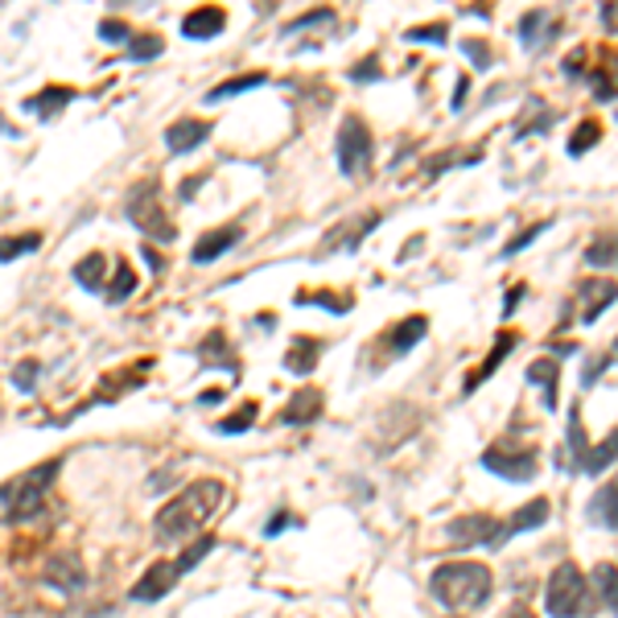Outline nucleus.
I'll return each instance as SVG.
<instances>
[{"label": "nucleus", "instance_id": "f257e3e1", "mask_svg": "<svg viewBox=\"0 0 618 618\" xmlns=\"http://www.w3.org/2000/svg\"><path fill=\"white\" fill-rule=\"evenodd\" d=\"M227 487L219 479H198L190 482L182 495H173L161 512H157L153 528L161 545H173V540H186V536L203 533L210 524V515L224 507Z\"/></svg>", "mask_w": 618, "mask_h": 618}, {"label": "nucleus", "instance_id": "f03ea898", "mask_svg": "<svg viewBox=\"0 0 618 618\" xmlns=\"http://www.w3.org/2000/svg\"><path fill=\"white\" fill-rule=\"evenodd\" d=\"M491 594V569L474 561H454L433 573V598L449 610H479Z\"/></svg>", "mask_w": 618, "mask_h": 618}, {"label": "nucleus", "instance_id": "7ed1b4c3", "mask_svg": "<svg viewBox=\"0 0 618 618\" xmlns=\"http://www.w3.org/2000/svg\"><path fill=\"white\" fill-rule=\"evenodd\" d=\"M54 479H58V462H42L4 482L0 487V519H9V524L34 519L42 512V503H46V491H50Z\"/></svg>", "mask_w": 618, "mask_h": 618}, {"label": "nucleus", "instance_id": "20e7f679", "mask_svg": "<svg viewBox=\"0 0 618 618\" xmlns=\"http://www.w3.org/2000/svg\"><path fill=\"white\" fill-rule=\"evenodd\" d=\"M545 610L552 618H582L590 610V585L577 573V565H557L545 585Z\"/></svg>", "mask_w": 618, "mask_h": 618}, {"label": "nucleus", "instance_id": "39448f33", "mask_svg": "<svg viewBox=\"0 0 618 618\" xmlns=\"http://www.w3.org/2000/svg\"><path fill=\"white\" fill-rule=\"evenodd\" d=\"M128 219L140 236H149L157 243H173V224L165 219V203H161V190L157 182H140L133 194H128Z\"/></svg>", "mask_w": 618, "mask_h": 618}, {"label": "nucleus", "instance_id": "423d86ee", "mask_svg": "<svg viewBox=\"0 0 618 618\" xmlns=\"http://www.w3.org/2000/svg\"><path fill=\"white\" fill-rule=\"evenodd\" d=\"M334 157H339V170H343L346 178L367 173V165H371V133H367V124H363L359 116H346V121L339 124Z\"/></svg>", "mask_w": 618, "mask_h": 618}, {"label": "nucleus", "instance_id": "0eeeda50", "mask_svg": "<svg viewBox=\"0 0 618 618\" xmlns=\"http://www.w3.org/2000/svg\"><path fill=\"white\" fill-rule=\"evenodd\" d=\"M482 466L507 482H528V479H536V449L499 442V446H491L482 454Z\"/></svg>", "mask_w": 618, "mask_h": 618}, {"label": "nucleus", "instance_id": "6e6552de", "mask_svg": "<svg viewBox=\"0 0 618 618\" xmlns=\"http://www.w3.org/2000/svg\"><path fill=\"white\" fill-rule=\"evenodd\" d=\"M615 297H618L615 281H606V276H590V281L577 285V318H582V322H594V318H602V313L610 309Z\"/></svg>", "mask_w": 618, "mask_h": 618}, {"label": "nucleus", "instance_id": "1a4fd4ad", "mask_svg": "<svg viewBox=\"0 0 618 618\" xmlns=\"http://www.w3.org/2000/svg\"><path fill=\"white\" fill-rule=\"evenodd\" d=\"M449 545H499L495 515H462L446 528Z\"/></svg>", "mask_w": 618, "mask_h": 618}, {"label": "nucleus", "instance_id": "9d476101", "mask_svg": "<svg viewBox=\"0 0 618 618\" xmlns=\"http://www.w3.org/2000/svg\"><path fill=\"white\" fill-rule=\"evenodd\" d=\"M178 577H182V573H178V565H173V561H157V565H149V573H145V577L133 585V598H137V602L165 598Z\"/></svg>", "mask_w": 618, "mask_h": 618}, {"label": "nucleus", "instance_id": "9b49d317", "mask_svg": "<svg viewBox=\"0 0 618 618\" xmlns=\"http://www.w3.org/2000/svg\"><path fill=\"white\" fill-rule=\"evenodd\" d=\"M227 25V13L224 9H215V4H198L194 13H186L182 21V34L194 37V42H210V37H219Z\"/></svg>", "mask_w": 618, "mask_h": 618}, {"label": "nucleus", "instance_id": "f8f14e48", "mask_svg": "<svg viewBox=\"0 0 618 618\" xmlns=\"http://www.w3.org/2000/svg\"><path fill=\"white\" fill-rule=\"evenodd\" d=\"M585 454H590V446H585L582 409L573 404V409H569V437H565V446L557 449V466H561V470H582Z\"/></svg>", "mask_w": 618, "mask_h": 618}, {"label": "nucleus", "instance_id": "ddd939ff", "mask_svg": "<svg viewBox=\"0 0 618 618\" xmlns=\"http://www.w3.org/2000/svg\"><path fill=\"white\" fill-rule=\"evenodd\" d=\"M545 519H549V499H533L528 507H519L512 519H503V524H499V545H503V540H512V536H519V533H533V528H540Z\"/></svg>", "mask_w": 618, "mask_h": 618}, {"label": "nucleus", "instance_id": "4468645a", "mask_svg": "<svg viewBox=\"0 0 618 618\" xmlns=\"http://www.w3.org/2000/svg\"><path fill=\"white\" fill-rule=\"evenodd\" d=\"M206 137H210V124L190 116V121H178L165 128V149H170V153H190V149H198Z\"/></svg>", "mask_w": 618, "mask_h": 618}, {"label": "nucleus", "instance_id": "2eb2a0df", "mask_svg": "<svg viewBox=\"0 0 618 618\" xmlns=\"http://www.w3.org/2000/svg\"><path fill=\"white\" fill-rule=\"evenodd\" d=\"M561 30V21H557V13H549V9H533L528 18L519 21V34H524V46L528 50H540V46H549V37Z\"/></svg>", "mask_w": 618, "mask_h": 618}, {"label": "nucleus", "instance_id": "dca6fc26", "mask_svg": "<svg viewBox=\"0 0 618 618\" xmlns=\"http://www.w3.org/2000/svg\"><path fill=\"white\" fill-rule=\"evenodd\" d=\"M240 227H215V231H206L203 240L194 243V264H210V260H219L227 248H236L240 243Z\"/></svg>", "mask_w": 618, "mask_h": 618}, {"label": "nucleus", "instance_id": "f3484780", "mask_svg": "<svg viewBox=\"0 0 618 618\" xmlns=\"http://www.w3.org/2000/svg\"><path fill=\"white\" fill-rule=\"evenodd\" d=\"M318 416H322V392H318V388L297 392L289 404H285V412H281L285 425H309V421H318Z\"/></svg>", "mask_w": 618, "mask_h": 618}, {"label": "nucleus", "instance_id": "a211bd4d", "mask_svg": "<svg viewBox=\"0 0 618 618\" xmlns=\"http://www.w3.org/2000/svg\"><path fill=\"white\" fill-rule=\"evenodd\" d=\"M590 519H594L598 528H606V533H618V479L606 482L598 495H594V503H590Z\"/></svg>", "mask_w": 618, "mask_h": 618}, {"label": "nucleus", "instance_id": "6ab92c4d", "mask_svg": "<svg viewBox=\"0 0 618 618\" xmlns=\"http://www.w3.org/2000/svg\"><path fill=\"white\" fill-rule=\"evenodd\" d=\"M557 379H561V367L552 359H536L528 367V384H536L545 392V409H557Z\"/></svg>", "mask_w": 618, "mask_h": 618}, {"label": "nucleus", "instance_id": "aec40b11", "mask_svg": "<svg viewBox=\"0 0 618 618\" xmlns=\"http://www.w3.org/2000/svg\"><path fill=\"white\" fill-rule=\"evenodd\" d=\"M425 330H430V322H425V318L416 313V318H404L400 327H392V339H388V343H392L396 355H404L409 346H416L421 339H425Z\"/></svg>", "mask_w": 618, "mask_h": 618}, {"label": "nucleus", "instance_id": "412c9836", "mask_svg": "<svg viewBox=\"0 0 618 618\" xmlns=\"http://www.w3.org/2000/svg\"><path fill=\"white\" fill-rule=\"evenodd\" d=\"M376 224H379V215L371 210V215H359V219H351V224L334 227V240H330V248H355V243H359Z\"/></svg>", "mask_w": 618, "mask_h": 618}, {"label": "nucleus", "instance_id": "4be33fe9", "mask_svg": "<svg viewBox=\"0 0 618 618\" xmlns=\"http://www.w3.org/2000/svg\"><path fill=\"white\" fill-rule=\"evenodd\" d=\"M512 346H515V334H499V346H495V351H491V355H487V359H482L479 371H474V376L466 379V388L474 392V388H479L482 379H487V376H495V371H499V363H503V359H507V355H512Z\"/></svg>", "mask_w": 618, "mask_h": 618}, {"label": "nucleus", "instance_id": "5701e85b", "mask_svg": "<svg viewBox=\"0 0 618 618\" xmlns=\"http://www.w3.org/2000/svg\"><path fill=\"white\" fill-rule=\"evenodd\" d=\"M103 276H107V260H103L100 252H91V256H83L79 264H75V281L91 293L103 289Z\"/></svg>", "mask_w": 618, "mask_h": 618}, {"label": "nucleus", "instance_id": "b1692460", "mask_svg": "<svg viewBox=\"0 0 618 618\" xmlns=\"http://www.w3.org/2000/svg\"><path fill=\"white\" fill-rule=\"evenodd\" d=\"M615 458H618V425H615V433H610V437H602L598 446H590L582 470H585V474H598V470H606V466L615 462Z\"/></svg>", "mask_w": 618, "mask_h": 618}, {"label": "nucleus", "instance_id": "393cba45", "mask_svg": "<svg viewBox=\"0 0 618 618\" xmlns=\"http://www.w3.org/2000/svg\"><path fill=\"white\" fill-rule=\"evenodd\" d=\"M318 351L322 346L313 343V339H297L289 346V355H285V367H289L293 376H306V371H313V363H318Z\"/></svg>", "mask_w": 618, "mask_h": 618}, {"label": "nucleus", "instance_id": "a878e982", "mask_svg": "<svg viewBox=\"0 0 618 618\" xmlns=\"http://www.w3.org/2000/svg\"><path fill=\"white\" fill-rule=\"evenodd\" d=\"M594 95L598 100H615L618 95V54H606L602 67L594 70Z\"/></svg>", "mask_w": 618, "mask_h": 618}, {"label": "nucleus", "instance_id": "bb28decb", "mask_svg": "<svg viewBox=\"0 0 618 618\" xmlns=\"http://www.w3.org/2000/svg\"><path fill=\"white\" fill-rule=\"evenodd\" d=\"M594 590H598V598L606 602V610L618 615V569L615 565L594 569Z\"/></svg>", "mask_w": 618, "mask_h": 618}, {"label": "nucleus", "instance_id": "cd10ccee", "mask_svg": "<svg viewBox=\"0 0 618 618\" xmlns=\"http://www.w3.org/2000/svg\"><path fill=\"white\" fill-rule=\"evenodd\" d=\"M264 83V70H256V75H240V79H227V83L210 87V95H206V103H219V100H231V95H243V91H252V87Z\"/></svg>", "mask_w": 618, "mask_h": 618}, {"label": "nucleus", "instance_id": "c85d7f7f", "mask_svg": "<svg viewBox=\"0 0 618 618\" xmlns=\"http://www.w3.org/2000/svg\"><path fill=\"white\" fill-rule=\"evenodd\" d=\"M610 260H618V231H606V236H598V243L585 248V264L590 268H606Z\"/></svg>", "mask_w": 618, "mask_h": 618}, {"label": "nucleus", "instance_id": "c756f323", "mask_svg": "<svg viewBox=\"0 0 618 618\" xmlns=\"http://www.w3.org/2000/svg\"><path fill=\"white\" fill-rule=\"evenodd\" d=\"M70 100H75V91H70V87H46L42 95H34V100H30V112H37V116H50V112H58V107H67Z\"/></svg>", "mask_w": 618, "mask_h": 618}, {"label": "nucleus", "instance_id": "7c9ffc66", "mask_svg": "<svg viewBox=\"0 0 618 618\" xmlns=\"http://www.w3.org/2000/svg\"><path fill=\"white\" fill-rule=\"evenodd\" d=\"M133 289H137V273H133V264H116V276H112V285H107V301H124Z\"/></svg>", "mask_w": 618, "mask_h": 618}, {"label": "nucleus", "instance_id": "2f4dec72", "mask_svg": "<svg viewBox=\"0 0 618 618\" xmlns=\"http://www.w3.org/2000/svg\"><path fill=\"white\" fill-rule=\"evenodd\" d=\"M42 248V236H18V240H0V264H9V260L25 256V252H37Z\"/></svg>", "mask_w": 618, "mask_h": 618}, {"label": "nucleus", "instance_id": "473e14b6", "mask_svg": "<svg viewBox=\"0 0 618 618\" xmlns=\"http://www.w3.org/2000/svg\"><path fill=\"white\" fill-rule=\"evenodd\" d=\"M598 137H602V124L598 121H582V124H577V133H573V140H569V153L582 157L590 145H598Z\"/></svg>", "mask_w": 618, "mask_h": 618}, {"label": "nucleus", "instance_id": "72a5a7b5", "mask_svg": "<svg viewBox=\"0 0 618 618\" xmlns=\"http://www.w3.org/2000/svg\"><path fill=\"white\" fill-rule=\"evenodd\" d=\"M62 565L67 569H50L46 577H50L54 585H62V590H79V585H83V569H79V561L70 557V561H62Z\"/></svg>", "mask_w": 618, "mask_h": 618}, {"label": "nucleus", "instance_id": "f704fd0d", "mask_svg": "<svg viewBox=\"0 0 618 618\" xmlns=\"http://www.w3.org/2000/svg\"><path fill=\"white\" fill-rule=\"evenodd\" d=\"M552 124V112H545L540 107V100H528V112H524V121H519V128L533 137V133H540V128H549Z\"/></svg>", "mask_w": 618, "mask_h": 618}, {"label": "nucleus", "instance_id": "c9c22d12", "mask_svg": "<svg viewBox=\"0 0 618 618\" xmlns=\"http://www.w3.org/2000/svg\"><path fill=\"white\" fill-rule=\"evenodd\" d=\"M161 46H165L161 37H153V34H140V37H133V46H128V54H133L137 62H145V58H157V54H161Z\"/></svg>", "mask_w": 618, "mask_h": 618}, {"label": "nucleus", "instance_id": "e433bc0d", "mask_svg": "<svg viewBox=\"0 0 618 618\" xmlns=\"http://www.w3.org/2000/svg\"><path fill=\"white\" fill-rule=\"evenodd\" d=\"M210 545H215V540H210V536H203V540H198V545H190V549L182 552V557H178V561H173V565H178V573H186V569H194V565H198V561H203L206 552H210Z\"/></svg>", "mask_w": 618, "mask_h": 618}, {"label": "nucleus", "instance_id": "4c0bfd02", "mask_svg": "<svg viewBox=\"0 0 618 618\" xmlns=\"http://www.w3.org/2000/svg\"><path fill=\"white\" fill-rule=\"evenodd\" d=\"M252 421H256V404H243L236 416H227L224 425H219V433H243L248 425H252Z\"/></svg>", "mask_w": 618, "mask_h": 618}, {"label": "nucleus", "instance_id": "58836bf2", "mask_svg": "<svg viewBox=\"0 0 618 618\" xmlns=\"http://www.w3.org/2000/svg\"><path fill=\"white\" fill-rule=\"evenodd\" d=\"M545 227H549V219H540V224H533V227H528V231H519V236H515V240L507 243V248H503V256H515V252H519V248H524V243H533L536 236H540V231H545Z\"/></svg>", "mask_w": 618, "mask_h": 618}, {"label": "nucleus", "instance_id": "ea45409f", "mask_svg": "<svg viewBox=\"0 0 618 618\" xmlns=\"http://www.w3.org/2000/svg\"><path fill=\"white\" fill-rule=\"evenodd\" d=\"M13 384H18L21 392H30L37 384V363H18V371H13Z\"/></svg>", "mask_w": 618, "mask_h": 618}, {"label": "nucleus", "instance_id": "a19ab883", "mask_svg": "<svg viewBox=\"0 0 618 618\" xmlns=\"http://www.w3.org/2000/svg\"><path fill=\"white\" fill-rule=\"evenodd\" d=\"M409 37L412 42H446V25H421V30H409Z\"/></svg>", "mask_w": 618, "mask_h": 618}, {"label": "nucleus", "instance_id": "79ce46f5", "mask_svg": "<svg viewBox=\"0 0 618 618\" xmlns=\"http://www.w3.org/2000/svg\"><path fill=\"white\" fill-rule=\"evenodd\" d=\"M100 37L103 42H124V37H128V25H121V21H100Z\"/></svg>", "mask_w": 618, "mask_h": 618}, {"label": "nucleus", "instance_id": "37998d69", "mask_svg": "<svg viewBox=\"0 0 618 618\" xmlns=\"http://www.w3.org/2000/svg\"><path fill=\"white\" fill-rule=\"evenodd\" d=\"M462 50L470 54V58H474V67H487V58H491V54H487V46H482V42H462Z\"/></svg>", "mask_w": 618, "mask_h": 618}, {"label": "nucleus", "instance_id": "c03bdc74", "mask_svg": "<svg viewBox=\"0 0 618 618\" xmlns=\"http://www.w3.org/2000/svg\"><path fill=\"white\" fill-rule=\"evenodd\" d=\"M602 25H606L610 34H618V0H610V4H602Z\"/></svg>", "mask_w": 618, "mask_h": 618}, {"label": "nucleus", "instance_id": "a18cd8bd", "mask_svg": "<svg viewBox=\"0 0 618 618\" xmlns=\"http://www.w3.org/2000/svg\"><path fill=\"white\" fill-rule=\"evenodd\" d=\"M519 297H524V285H515V289L507 293V301H503V313H515V306H519Z\"/></svg>", "mask_w": 618, "mask_h": 618}, {"label": "nucleus", "instance_id": "49530a36", "mask_svg": "<svg viewBox=\"0 0 618 618\" xmlns=\"http://www.w3.org/2000/svg\"><path fill=\"white\" fill-rule=\"evenodd\" d=\"M466 91H470V83H466V79H462V83H458V91H454V107H462Z\"/></svg>", "mask_w": 618, "mask_h": 618}, {"label": "nucleus", "instance_id": "de8ad7c7", "mask_svg": "<svg viewBox=\"0 0 618 618\" xmlns=\"http://www.w3.org/2000/svg\"><path fill=\"white\" fill-rule=\"evenodd\" d=\"M507 618H536V615H533V610H528V606H515V610H512V615H507Z\"/></svg>", "mask_w": 618, "mask_h": 618}, {"label": "nucleus", "instance_id": "09e8293b", "mask_svg": "<svg viewBox=\"0 0 618 618\" xmlns=\"http://www.w3.org/2000/svg\"><path fill=\"white\" fill-rule=\"evenodd\" d=\"M615 355H618V343H615Z\"/></svg>", "mask_w": 618, "mask_h": 618}]
</instances>
